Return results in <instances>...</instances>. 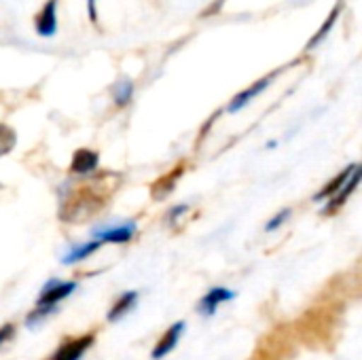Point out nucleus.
Returning a JSON list of instances; mask_svg holds the SVG:
<instances>
[{"instance_id": "nucleus-1", "label": "nucleus", "mask_w": 362, "mask_h": 360, "mask_svg": "<svg viewBox=\"0 0 362 360\" xmlns=\"http://www.w3.org/2000/svg\"><path fill=\"white\" fill-rule=\"evenodd\" d=\"M344 327V303L335 299H325L310 308L297 325H293L299 344L312 350H333Z\"/></svg>"}, {"instance_id": "nucleus-2", "label": "nucleus", "mask_w": 362, "mask_h": 360, "mask_svg": "<svg viewBox=\"0 0 362 360\" xmlns=\"http://www.w3.org/2000/svg\"><path fill=\"white\" fill-rule=\"evenodd\" d=\"M297 346L293 327L278 325L259 339L250 360H293L297 356Z\"/></svg>"}, {"instance_id": "nucleus-3", "label": "nucleus", "mask_w": 362, "mask_h": 360, "mask_svg": "<svg viewBox=\"0 0 362 360\" xmlns=\"http://www.w3.org/2000/svg\"><path fill=\"white\" fill-rule=\"evenodd\" d=\"M106 197H108V191H100L98 187H91V185L78 187L62 204L59 219L64 223H81V221L93 216L98 210H102Z\"/></svg>"}, {"instance_id": "nucleus-4", "label": "nucleus", "mask_w": 362, "mask_h": 360, "mask_svg": "<svg viewBox=\"0 0 362 360\" xmlns=\"http://www.w3.org/2000/svg\"><path fill=\"white\" fill-rule=\"evenodd\" d=\"M76 291V282H49L42 291V295L36 301V308H49V310H57L55 306L59 301H64L66 297H70Z\"/></svg>"}, {"instance_id": "nucleus-5", "label": "nucleus", "mask_w": 362, "mask_h": 360, "mask_svg": "<svg viewBox=\"0 0 362 360\" xmlns=\"http://www.w3.org/2000/svg\"><path fill=\"white\" fill-rule=\"evenodd\" d=\"M95 342V335L93 333H87L83 337H72V339H66L57 352H53V356L49 360H81L83 354L93 346Z\"/></svg>"}, {"instance_id": "nucleus-6", "label": "nucleus", "mask_w": 362, "mask_h": 360, "mask_svg": "<svg viewBox=\"0 0 362 360\" xmlns=\"http://www.w3.org/2000/svg\"><path fill=\"white\" fill-rule=\"evenodd\" d=\"M233 299H235V293H233V291H229V289H225V286H214V289H210V291L202 297V301H199V306H197V312H199L202 316H206V318H208V316H214L221 303H227V301H233Z\"/></svg>"}, {"instance_id": "nucleus-7", "label": "nucleus", "mask_w": 362, "mask_h": 360, "mask_svg": "<svg viewBox=\"0 0 362 360\" xmlns=\"http://www.w3.org/2000/svg\"><path fill=\"white\" fill-rule=\"evenodd\" d=\"M182 333H185V323H182V320H180V323H174V325L159 337V342L155 344V348H153V352H151V359L161 360L165 359L168 354H172V350L178 346Z\"/></svg>"}, {"instance_id": "nucleus-8", "label": "nucleus", "mask_w": 362, "mask_h": 360, "mask_svg": "<svg viewBox=\"0 0 362 360\" xmlns=\"http://www.w3.org/2000/svg\"><path fill=\"white\" fill-rule=\"evenodd\" d=\"M361 172L362 168L356 163V168H354V172H352V176H350V180L341 187V191L335 195V197H331V202L327 204V208L322 210V214H335L339 208H344L346 206V202L350 199V195L358 189V182H361Z\"/></svg>"}, {"instance_id": "nucleus-9", "label": "nucleus", "mask_w": 362, "mask_h": 360, "mask_svg": "<svg viewBox=\"0 0 362 360\" xmlns=\"http://www.w3.org/2000/svg\"><path fill=\"white\" fill-rule=\"evenodd\" d=\"M272 74L269 76H263L261 81H257V83H252L248 89H244V91H240L231 102H229V106H227V112H238V110H242L244 106H248L257 95H261L267 87H269V83H272Z\"/></svg>"}, {"instance_id": "nucleus-10", "label": "nucleus", "mask_w": 362, "mask_h": 360, "mask_svg": "<svg viewBox=\"0 0 362 360\" xmlns=\"http://www.w3.org/2000/svg\"><path fill=\"white\" fill-rule=\"evenodd\" d=\"M36 34L53 36L57 32V0H47L40 13L36 15Z\"/></svg>"}, {"instance_id": "nucleus-11", "label": "nucleus", "mask_w": 362, "mask_h": 360, "mask_svg": "<svg viewBox=\"0 0 362 360\" xmlns=\"http://www.w3.org/2000/svg\"><path fill=\"white\" fill-rule=\"evenodd\" d=\"M182 172H185V163H178V166L172 168L165 176H161L157 182H153V187H151L153 199H157V202L165 199V197L176 189V182H178V178L182 176Z\"/></svg>"}, {"instance_id": "nucleus-12", "label": "nucleus", "mask_w": 362, "mask_h": 360, "mask_svg": "<svg viewBox=\"0 0 362 360\" xmlns=\"http://www.w3.org/2000/svg\"><path fill=\"white\" fill-rule=\"evenodd\" d=\"M134 233H136V223H125L119 227L95 231V240L100 244H125L134 238Z\"/></svg>"}, {"instance_id": "nucleus-13", "label": "nucleus", "mask_w": 362, "mask_h": 360, "mask_svg": "<svg viewBox=\"0 0 362 360\" xmlns=\"http://www.w3.org/2000/svg\"><path fill=\"white\" fill-rule=\"evenodd\" d=\"M98 163H100V157H98L95 151H91V149H78L72 155L70 172L72 174H78V176H85V174L95 172L98 170Z\"/></svg>"}, {"instance_id": "nucleus-14", "label": "nucleus", "mask_w": 362, "mask_h": 360, "mask_svg": "<svg viewBox=\"0 0 362 360\" xmlns=\"http://www.w3.org/2000/svg\"><path fill=\"white\" fill-rule=\"evenodd\" d=\"M136 303H138V293H136V291L123 293V295L115 301V306L108 310V314H106L108 323H119L125 314H129V312L136 308Z\"/></svg>"}, {"instance_id": "nucleus-15", "label": "nucleus", "mask_w": 362, "mask_h": 360, "mask_svg": "<svg viewBox=\"0 0 362 360\" xmlns=\"http://www.w3.org/2000/svg\"><path fill=\"white\" fill-rule=\"evenodd\" d=\"M354 168H356V163H352L350 168H346L344 172H339L331 182H327V185H325V187L314 195V199H316V202H322V199H331V197H335V195L341 191V187L350 180V176H352Z\"/></svg>"}, {"instance_id": "nucleus-16", "label": "nucleus", "mask_w": 362, "mask_h": 360, "mask_svg": "<svg viewBox=\"0 0 362 360\" xmlns=\"http://www.w3.org/2000/svg\"><path fill=\"white\" fill-rule=\"evenodd\" d=\"M100 246H102V244H100L98 240H91V242H85V244H81V246H74L72 250H68V252L64 255L62 263H64V265L81 263V261H85L87 257H91L93 252H98Z\"/></svg>"}, {"instance_id": "nucleus-17", "label": "nucleus", "mask_w": 362, "mask_h": 360, "mask_svg": "<svg viewBox=\"0 0 362 360\" xmlns=\"http://www.w3.org/2000/svg\"><path fill=\"white\" fill-rule=\"evenodd\" d=\"M339 8H341V2H337V6L331 11V15H329V17H327V21L322 23V28H320V30L310 38V42H308V47H305V49H314V47H316V45H318V42H320V40H322V38L333 30V25H335V21H337V17H339Z\"/></svg>"}, {"instance_id": "nucleus-18", "label": "nucleus", "mask_w": 362, "mask_h": 360, "mask_svg": "<svg viewBox=\"0 0 362 360\" xmlns=\"http://www.w3.org/2000/svg\"><path fill=\"white\" fill-rule=\"evenodd\" d=\"M112 95H115V104L117 106H127L132 95H134V83L127 79H121L115 87H112Z\"/></svg>"}, {"instance_id": "nucleus-19", "label": "nucleus", "mask_w": 362, "mask_h": 360, "mask_svg": "<svg viewBox=\"0 0 362 360\" xmlns=\"http://www.w3.org/2000/svg\"><path fill=\"white\" fill-rule=\"evenodd\" d=\"M15 142H17L15 132H13L8 125L0 123V157H2V155H6V153H11V151H13V146H15Z\"/></svg>"}, {"instance_id": "nucleus-20", "label": "nucleus", "mask_w": 362, "mask_h": 360, "mask_svg": "<svg viewBox=\"0 0 362 360\" xmlns=\"http://www.w3.org/2000/svg\"><path fill=\"white\" fill-rule=\"evenodd\" d=\"M291 214H293V210H291V208H284V210H280V212H278V214H276V216H274V219H272V221L265 225V231H267V233L276 231L278 227H282V225H284V223L291 219Z\"/></svg>"}, {"instance_id": "nucleus-21", "label": "nucleus", "mask_w": 362, "mask_h": 360, "mask_svg": "<svg viewBox=\"0 0 362 360\" xmlns=\"http://www.w3.org/2000/svg\"><path fill=\"white\" fill-rule=\"evenodd\" d=\"M13 335H15V325H11V323L2 325V327H0V348H2L6 342H11Z\"/></svg>"}, {"instance_id": "nucleus-22", "label": "nucleus", "mask_w": 362, "mask_h": 360, "mask_svg": "<svg viewBox=\"0 0 362 360\" xmlns=\"http://www.w3.org/2000/svg\"><path fill=\"white\" fill-rule=\"evenodd\" d=\"M189 210V206L187 204H180V206H176V208H172L170 210V214H168V223H174V221H178L185 212Z\"/></svg>"}, {"instance_id": "nucleus-23", "label": "nucleus", "mask_w": 362, "mask_h": 360, "mask_svg": "<svg viewBox=\"0 0 362 360\" xmlns=\"http://www.w3.org/2000/svg\"><path fill=\"white\" fill-rule=\"evenodd\" d=\"M223 4H225V0H214V2H212V4L202 13V15H204V17H206V15H216V13L223 8Z\"/></svg>"}, {"instance_id": "nucleus-24", "label": "nucleus", "mask_w": 362, "mask_h": 360, "mask_svg": "<svg viewBox=\"0 0 362 360\" xmlns=\"http://www.w3.org/2000/svg\"><path fill=\"white\" fill-rule=\"evenodd\" d=\"M87 13H89V19L93 23H98V8H95V0H87Z\"/></svg>"}]
</instances>
